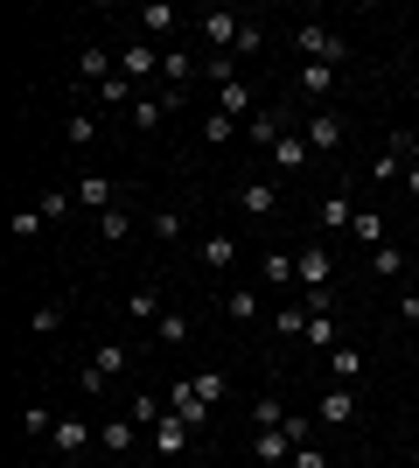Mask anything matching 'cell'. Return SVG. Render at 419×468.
Here are the masks:
<instances>
[{
    "mask_svg": "<svg viewBox=\"0 0 419 468\" xmlns=\"http://www.w3.org/2000/svg\"><path fill=\"white\" fill-rule=\"evenodd\" d=\"M133 433H140L133 420H105V427H99V448L105 454H133Z\"/></svg>",
    "mask_w": 419,
    "mask_h": 468,
    "instance_id": "25",
    "label": "cell"
},
{
    "mask_svg": "<svg viewBox=\"0 0 419 468\" xmlns=\"http://www.w3.org/2000/svg\"><path fill=\"white\" fill-rule=\"evenodd\" d=\"M259 49H266V28H259V21H245V36H238V57H259Z\"/></svg>",
    "mask_w": 419,
    "mask_h": 468,
    "instance_id": "44",
    "label": "cell"
},
{
    "mask_svg": "<svg viewBox=\"0 0 419 468\" xmlns=\"http://www.w3.org/2000/svg\"><path fill=\"white\" fill-rule=\"evenodd\" d=\"M70 189H78V203H84V210H120V182H112V176H78V182H70Z\"/></svg>",
    "mask_w": 419,
    "mask_h": 468,
    "instance_id": "7",
    "label": "cell"
},
{
    "mask_svg": "<svg viewBox=\"0 0 419 468\" xmlns=\"http://www.w3.org/2000/svg\"><path fill=\"white\" fill-rule=\"evenodd\" d=\"M405 196H419V161H405Z\"/></svg>",
    "mask_w": 419,
    "mask_h": 468,
    "instance_id": "48",
    "label": "cell"
},
{
    "mask_svg": "<svg viewBox=\"0 0 419 468\" xmlns=\"http://www.w3.org/2000/svg\"><path fill=\"white\" fill-rule=\"evenodd\" d=\"M78 391H84V399H105V391H112V378H99L91 364H84V371H78Z\"/></svg>",
    "mask_w": 419,
    "mask_h": 468,
    "instance_id": "41",
    "label": "cell"
},
{
    "mask_svg": "<svg viewBox=\"0 0 419 468\" xmlns=\"http://www.w3.org/2000/svg\"><path fill=\"white\" fill-rule=\"evenodd\" d=\"M15 238H42V217L36 210H15Z\"/></svg>",
    "mask_w": 419,
    "mask_h": 468,
    "instance_id": "46",
    "label": "cell"
},
{
    "mask_svg": "<svg viewBox=\"0 0 419 468\" xmlns=\"http://www.w3.org/2000/svg\"><path fill=\"white\" fill-rule=\"evenodd\" d=\"M196 259L210 266V273H231V266H238V238H231V231H210L196 245Z\"/></svg>",
    "mask_w": 419,
    "mask_h": 468,
    "instance_id": "10",
    "label": "cell"
},
{
    "mask_svg": "<svg viewBox=\"0 0 419 468\" xmlns=\"http://www.w3.org/2000/svg\"><path fill=\"white\" fill-rule=\"evenodd\" d=\"M28 329H36V335H57L63 329V301H42V308L28 314Z\"/></svg>",
    "mask_w": 419,
    "mask_h": 468,
    "instance_id": "35",
    "label": "cell"
},
{
    "mask_svg": "<svg viewBox=\"0 0 419 468\" xmlns=\"http://www.w3.org/2000/svg\"><path fill=\"white\" fill-rule=\"evenodd\" d=\"M308 322H315V314L300 308V301H294V308H279V314H273V329H279V335H308Z\"/></svg>",
    "mask_w": 419,
    "mask_h": 468,
    "instance_id": "36",
    "label": "cell"
},
{
    "mask_svg": "<svg viewBox=\"0 0 419 468\" xmlns=\"http://www.w3.org/2000/svg\"><path fill=\"white\" fill-rule=\"evenodd\" d=\"M78 78H84V84L120 78V57H112V49H99V42H84V49H78Z\"/></svg>",
    "mask_w": 419,
    "mask_h": 468,
    "instance_id": "11",
    "label": "cell"
},
{
    "mask_svg": "<svg viewBox=\"0 0 419 468\" xmlns=\"http://www.w3.org/2000/svg\"><path fill=\"white\" fill-rule=\"evenodd\" d=\"M308 343H315V350H336V314H315V322H308Z\"/></svg>",
    "mask_w": 419,
    "mask_h": 468,
    "instance_id": "39",
    "label": "cell"
},
{
    "mask_svg": "<svg viewBox=\"0 0 419 468\" xmlns=\"http://www.w3.org/2000/svg\"><path fill=\"white\" fill-rule=\"evenodd\" d=\"M99 98H105V105H126V98H133V78H105Z\"/></svg>",
    "mask_w": 419,
    "mask_h": 468,
    "instance_id": "43",
    "label": "cell"
},
{
    "mask_svg": "<svg viewBox=\"0 0 419 468\" xmlns=\"http://www.w3.org/2000/svg\"><path fill=\"white\" fill-rule=\"evenodd\" d=\"M336 78H342L336 63H300V70H294V91L315 98V105H329V98H336Z\"/></svg>",
    "mask_w": 419,
    "mask_h": 468,
    "instance_id": "4",
    "label": "cell"
},
{
    "mask_svg": "<svg viewBox=\"0 0 419 468\" xmlns=\"http://www.w3.org/2000/svg\"><path fill=\"white\" fill-rule=\"evenodd\" d=\"M126 231H133V217H126V210H105L99 217V238H105V245H120Z\"/></svg>",
    "mask_w": 419,
    "mask_h": 468,
    "instance_id": "38",
    "label": "cell"
},
{
    "mask_svg": "<svg viewBox=\"0 0 419 468\" xmlns=\"http://www.w3.org/2000/svg\"><path fill=\"white\" fill-rule=\"evenodd\" d=\"M300 293H321L329 287V273H336V266H329V252H321V245H300Z\"/></svg>",
    "mask_w": 419,
    "mask_h": 468,
    "instance_id": "13",
    "label": "cell"
},
{
    "mask_svg": "<svg viewBox=\"0 0 419 468\" xmlns=\"http://www.w3.org/2000/svg\"><path fill=\"white\" fill-rule=\"evenodd\" d=\"M70 203H78V189H49V196L36 203V217H42V224H63V217H70Z\"/></svg>",
    "mask_w": 419,
    "mask_h": 468,
    "instance_id": "30",
    "label": "cell"
},
{
    "mask_svg": "<svg viewBox=\"0 0 419 468\" xmlns=\"http://www.w3.org/2000/svg\"><path fill=\"white\" fill-rule=\"evenodd\" d=\"M238 210H245V217H259V224H266V217L279 210V189H273V182H238Z\"/></svg>",
    "mask_w": 419,
    "mask_h": 468,
    "instance_id": "14",
    "label": "cell"
},
{
    "mask_svg": "<svg viewBox=\"0 0 419 468\" xmlns=\"http://www.w3.org/2000/svg\"><path fill=\"white\" fill-rule=\"evenodd\" d=\"M279 140H287V112H273V105H266V112L245 119V147H266V154H273Z\"/></svg>",
    "mask_w": 419,
    "mask_h": 468,
    "instance_id": "5",
    "label": "cell"
},
{
    "mask_svg": "<svg viewBox=\"0 0 419 468\" xmlns=\"http://www.w3.org/2000/svg\"><path fill=\"white\" fill-rule=\"evenodd\" d=\"M315 420H321V427H350V420H357V391L329 385V391H321V406H315Z\"/></svg>",
    "mask_w": 419,
    "mask_h": 468,
    "instance_id": "8",
    "label": "cell"
},
{
    "mask_svg": "<svg viewBox=\"0 0 419 468\" xmlns=\"http://www.w3.org/2000/svg\"><path fill=\"white\" fill-rule=\"evenodd\" d=\"M321 231H350V224H357V203H350V196H321Z\"/></svg>",
    "mask_w": 419,
    "mask_h": 468,
    "instance_id": "23",
    "label": "cell"
},
{
    "mask_svg": "<svg viewBox=\"0 0 419 468\" xmlns=\"http://www.w3.org/2000/svg\"><path fill=\"white\" fill-rule=\"evenodd\" d=\"M196 36H203V49H210V57H231V49H238V36H245V21L231 15V7H210V15H196Z\"/></svg>",
    "mask_w": 419,
    "mask_h": 468,
    "instance_id": "2",
    "label": "cell"
},
{
    "mask_svg": "<svg viewBox=\"0 0 419 468\" xmlns=\"http://www.w3.org/2000/svg\"><path fill=\"white\" fill-rule=\"evenodd\" d=\"M252 462H294V441H287V427H273V433H252Z\"/></svg>",
    "mask_w": 419,
    "mask_h": 468,
    "instance_id": "18",
    "label": "cell"
},
{
    "mask_svg": "<svg viewBox=\"0 0 419 468\" xmlns=\"http://www.w3.org/2000/svg\"><path fill=\"white\" fill-rule=\"evenodd\" d=\"M300 133H308V147H315V154H336V147H342V133H350V126H342V112H336V105H315V112H308V126H300Z\"/></svg>",
    "mask_w": 419,
    "mask_h": 468,
    "instance_id": "3",
    "label": "cell"
},
{
    "mask_svg": "<svg viewBox=\"0 0 419 468\" xmlns=\"http://www.w3.org/2000/svg\"><path fill=\"white\" fill-rule=\"evenodd\" d=\"M84 364H91V371H99V378H126V364H133V350H126V343H99V350L84 356Z\"/></svg>",
    "mask_w": 419,
    "mask_h": 468,
    "instance_id": "20",
    "label": "cell"
},
{
    "mask_svg": "<svg viewBox=\"0 0 419 468\" xmlns=\"http://www.w3.org/2000/svg\"><path fill=\"white\" fill-rule=\"evenodd\" d=\"M217 112H224V119H238V126H245V119L259 112V105H252V84H245V78H238V84H224V91H217Z\"/></svg>",
    "mask_w": 419,
    "mask_h": 468,
    "instance_id": "19",
    "label": "cell"
},
{
    "mask_svg": "<svg viewBox=\"0 0 419 468\" xmlns=\"http://www.w3.org/2000/svg\"><path fill=\"white\" fill-rule=\"evenodd\" d=\"M273 427H287V399L259 391V399H252V433H273Z\"/></svg>",
    "mask_w": 419,
    "mask_h": 468,
    "instance_id": "22",
    "label": "cell"
},
{
    "mask_svg": "<svg viewBox=\"0 0 419 468\" xmlns=\"http://www.w3.org/2000/svg\"><path fill=\"white\" fill-rule=\"evenodd\" d=\"M182 224H189L182 210H154V217H147V231H154L161 245H175V238H182Z\"/></svg>",
    "mask_w": 419,
    "mask_h": 468,
    "instance_id": "32",
    "label": "cell"
},
{
    "mask_svg": "<svg viewBox=\"0 0 419 468\" xmlns=\"http://www.w3.org/2000/svg\"><path fill=\"white\" fill-rule=\"evenodd\" d=\"M350 238L378 252V245H384V217H378V210H357V224H350Z\"/></svg>",
    "mask_w": 419,
    "mask_h": 468,
    "instance_id": "31",
    "label": "cell"
},
{
    "mask_svg": "<svg viewBox=\"0 0 419 468\" xmlns=\"http://www.w3.org/2000/svg\"><path fill=\"white\" fill-rule=\"evenodd\" d=\"M399 322H419V293H405V301H399Z\"/></svg>",
    "mask_w": 419,
    "mask_h": 468,
    "instance_id": "47",
    "label": "cell"
},
{
    "mask_svg": "<svg viewBox=\"0 0 419 468\" xmlns=\"http://www.w3.org/2000/svg\"><path fill=\"white\" fill-rule=\"evenodd\" d=\"M259 280H266V287H300V259H294V252H279V245H273V252L259 259Z\"/></svg>",
    "mask_w": 419,
    "mask_h": 468,
    "instance_id": "15",
    "label": "cell"
},
{
    "mask_svg": "<svg viewBox=\"0 0 419 468\" xmlns=\"http://www.w3.org/2000/svg\"><path fill=\"white\" fill-rule=\"evenodd\" d=\"M189 385H196L203 399H210V406H217V399H224V371H196V378H189Z\"/></svg>",
    "mask_w": 419,
    "mask_h": 468,
    "instance_id": "42",
    "label": "cell"
},
{
    "mask_svg": "<svg viewBox=\"0 0 419 468\" xmlns=\"http://www.w3.org/2000/svg\"><path fill=\"white\" fill-rule=\"evenodd\" d=\"M287 468H329V454H321L315 441H308V448H294V462H287Z\"/></svg>",
    "mask_w": 419,
    "mask_h": 468,
    "instance_id": "45",
    "label": "cell"
},
{
    "mask_svg": "<svg viewBox=\"0 0 419 468\" xmlns=\"http://www.w3.org/2000/svg\"><path fill=\"white\" fill-rule=\"evenodd\" d=\"M259 308H266V301H259V293H252V287L224 293V314H231V322H259Z\"/></svg>",
    "mask_w": 419,
    "mask_h": 468,
    "instance_id": "29",
    "label": "cell"
},
{
    "mask_svg": "<svg viewBox=\"0 0 419 468\" xmlns=\"http://www.w3.org/2000/svg\"><path fill=\"white\" fill-rule=\"evenodd\" d=\"M273 161H279V168H287V176H300V168L315 161V147H308V133H300V126H294V133H287V140H279V147H273Z\"/></svg>",
    "mask_w": 419,
    "mask_h": 468,
    "instance_id": "17",
    "label": "cell"
},
{
    "mask_svg": "<svg viewBox=\"0 0 419 468\" xmlns=\"http://www.w3.org/2000/svg\"><path fill=\"white\" fill-rule=\"evenodd\" d=\"M63 133H70V147H91V140H99V126H91L84 112H70V126H63Z\"/></svg>",
    "mask_w": 419,
    "mask_h": 468,
    "instance_id": "40",
    "label": "cell"
},
{
    "mask_svg": "<svg viewBox=\"0 0 419 468\" xmlns=\"http://www.w3.org/2000/svg\"><path fill=\"white\" fill-rule=\"evenodd\" d=\"M21 427L36 433V441H49V433H57V412H49V406H28V412H21Z\"/></svg>",
    "mask_w": 419,
    "mask_h": 468,
    "instance_id": "37",
    "label": "cell"
},
{
    "mask_svg": "<svg viewBox=\"0 0 419 468\" xmlns=\"http://www.w3.org/2000/svg\"><path fill=\"white\" fill-rule=\"evenodd\" d=\"M189 329H196V322H189V308H168L154 322V343H189Z\"/></svg>",
    "mask_w": 419,
    "mask_h": 468,
    "instance_id": "28",
    "label": "cell"
},
{
    "mask_svg": "<svg viewBox=\"0 0 419 468\" xmlns=\"http://www.w3.org/2000/svg\"><path fill=\"white\" fill-rule=\"evenodd\" d=\"M154 70H161V49H154V42H126V49H120V78H154Z\"/></svg>",
    "mask_w": 419,
    "mask_h": 468,
    "instance_id": "12",
    "label": "cell"
},
{
    "mask_svg": "<svg viewBox=\"0 0 419 468\" xmlns=\"http://www.w3.org/2000/svg\"><path fill=\"white\" fill-rule=\"evenodd\" d=\"M371 273H378V280H399L405 273V252H399V245H378V252H371Z\"/></svg>",
    "mask_w": 419,
    "mask_h": 468,
    "instance_id": "33",
    "label": "cell"
},
{
    "mask_svg": "<svg viewBox=\"0 0 419 468\" xmlns=\"http://www.w3.org/2000/svg\"><path fill=\"white\" fill-rule=\"evenodd\" d=\"M49 441H57V454H84V448H99V427L70 412V420H57V433H49Z\"/></svg>",
    "mask_w": 419,
    "mask_h": 468,
    "instance_id": "9",
    "label": "cell"
},
{
    "mask_svg": "<svg viewBox=\"0 0 419 468\" xmlns=\"http://www.w3.org/2000/svg\"><path fill=\"white\" fill-rule=\"evenodd\" d=\"M231 140H245V126H238V119H224V112H210V119H203V147H231Z\"/></svg>",
    "mask_w": 419,
    "mask_h": 468,
    "instance_id": "26",
    "label": "cell"
},
{
    "mask_svg": "<svg viewBox=\"0 0 419 468\" xmlns=\"http://www.w3.org/2000/svg\"><path fill=\"white\" fill-rule=\"evenodd\" d=\"M189 433H196V427H189V420H175V412H168V420H161V427H154V454H161V462H175V454L189 448Z\"/></svg>",
    "mask_w": 419,
    "mask_h": 468,
    "instance_id": "16",
    "label": "cell"
},
{
    "mask_svg": "<svg viewBox=\"0 0 419 468\" xmlns=\"http://www.w3.org/2000/svg\"><path fill=\"white\" fill-rule=\"evenodd\" d=\"M126 420H133V427H147V433H154V427H161V420H168V406H161L154 391H140L133 406H126Z\"/></svg>",
    "mask_w": 419,
    "mask_h": 468,
    "instance_id": "27",
    "label": "cell"
},
{
    "mask_svg": "<svg viewBox=\"0 0 419 468\" xmlns=\"http://www.w3.org/2000/svg\"><path fill=\"white\" fill-rule=\"evenodd\" d=\"M294 49H300V63H350V42L336 36V28H329V21H300L294 28Z\"/></svg>",
    "mask_w": 419,
    "mask_h": 468,
    "instance_id": "1",
    "label": "cell"
},
{
    "mask_svg": "<svg viewBox=\"0 0 419 468\" xmlns=\"http://www.w3.org/2000/svg\"><path fill=\"white\" fill-rule=\"evenodd\" d=\"M168 412H175V420H189V427H203V420H210V399H203L189 378H175V385H168Z\"/></svg>",
    "mask_w": 419,
    "mask_h": 468,
    "instance_id": "6",
    "label": "cell"
},
{
    "mask_svg": "<svg viewBox=\"0 0 419 468\" xmlns=\"http://www.w3.org/2000/svg\"><path fill=\"white\" fill-rule=\"evenodd\" d=\"M133 21H140V36H168V28H182V15L168 7V0H147Z\"/></svg>",
    "mask_w": 419,
    "mask_h": 468,
    "instance_id": "21",
    "label": "cell"
},
{
    "mask_svg": "<svg viewBox=\"0 0 419 468\" xmlns=\"http://www.w3.org/2000/svg\"><path fill=\"white\" fill-rule=\"evenodd\" d=\"M126 314H133V322H161L168 308H161V293H154V287H140L133 301H126Z\"/></svg>",
    "mask_w": 419,
    "mask_h": 468,
    "instance_id": "34",
    "label": "cell"
},
{
    "mask_svg": "<svg viewBox=\"0 0 419 468\" xmlns=\"http://www.w3.org/2000/svg\"><path fill=\"white\" fill-rule=\"evenodd\" d=\"M329 378H336V385H357V378H363V356L350 350V343H336V350H329Z\"/></svg>",
    "mask_w": 419,
    "mask_h": 468,
    "instance_id": "24",
    "label": "cell"
}]
</instances>
